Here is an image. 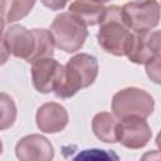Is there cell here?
Segmentation results:
<instances>
[{
  "label": "cell",
  "instance_id": "cell-21",
  "mask_svg": "<svg viewBox=\"0 0 161 161\" xmlns=\"http://www.w3.org/2000/svg\"><path fill=\"white\" fill-rule=\"evenodd\" d=\"M4 24H5V21H4V19L0 16V42L3 40L1 38H3V31H4Z\"/></svg>",
  "mask_w": 161,
  "mask_h": 161
},
{
  "label": "cell",
  "instance_id": "cell-10",
  "mask_svg": "<svg viewBox=\"0 0 161 161\" xmlns=\"http://www.w3.org/2000/svg\"><path fill=\"white\" fill-rule=\"evenodd\" d=\"M3 40L9 54L16 58H23L26 62L35 48V36L33 30H29L23 25L9 26L5 30Z\"/></svg>",
  "mask_w": 161,
  "mask_h": 161
},
{
  "label": "cell",
  "instance_id": "cell-8",
  "mask_svg": "<svg viewBox=\"0 0 161 161\" xmlns=\"http://www.w3.org/2000/svg\"><path fill=\"white\" fill-rule=\"evenodd\" d=\"M63 75V65L53 58L39 59L31 65L34 88L40 93L54 92Z\"/></svg>",
  "mask_w": 161,
  "mask_h": 161
},
{
  "label": "cell",
  "instance_id": "cell-4",
  "mask_svg": "<svg viewBox=\"0 0 161 161\" xmlns=\"http://www.w3.org/2000/svg\"><path fill=\"white\" fill-rule=\"evenodd\" d=\"M155 107L153 98L143 89L130 87L118 91L112 98L113 116L118 119L128 117L147 118Z\"/></svg>",
  "mask_w": 161,
  "mask_h": 161
},
{
  "label": "cell",
  "instance_id": "cell-20",
  "mask_svg": "<svg viewBox=\"0 0 161 161\" xmlns=\"http://www.w3.org/2000/svg\"><path fill=\"white\" fill-rule=\"evenodd\" d=\"M8 58H9V53L6 50V47L4 44V40H1L0 42V65L5 64L6 60H8Z\"/></svg>",
  "mask_w": 161,
  "mask_h": 161
},
{
  "label": "cell",
  "instance_id": "cell-22",
  "mask_svg": "<svg viewBox=\"0 0 161 161\" xmlns=\"http://www.w3.org/2000/svg\"><path fill=\"white\" fill-rule=\"evenodd\" d=\"M3 9H4V1H0V16H1V13H3Z\"/></svg>",
  "mask_w": 161,
  "mask_h": 161
},
{
  "label": "cell",
  "instance_id": "cell-23",
  "mask_svg": "<svg viewBox=\"0 0 161 161\" xmlns=\"http://www.w3.org/2000/svg\"><path fill=\"white\" fill-rule=\"evenodd\" d=\"M1 151H3V143H1V140H0V155H1Z\"/></svg>",
  "mask_w": 161,
  "mask_h": 161
},
{
  "label": "cell",
  "instance_id": "cell-5",
  "mask_svg": "<svg viewBox=\"0 0 161 161\" xmlns=\"http://www.w3.org/2000/svg\"><path fill=\"white\" fill-rule=\"evenodd\" d=\"M122 19L133 33L151 31L158 25L160 5L157 1H131L122 8Z\"/></svg>",
  "mask_w": 161,
  "mask_h": 161
},
{
  "label": "cell",
  "instance_id": "cell-13",
  "mask_svg": "<svg viewBox=\"0 0 161 161\" xmlns=\"http://www.w3.org/2000/svg\"><path fill=\"white\" fill-rule=\"evenodd\" d=\"M116 117L109 112H99L92 119V130L97 138L103 142L113 143L116 141Z\"/></svg>",
  "mask_w": 161,
  "mask_h": 161
},
{
  "label": "cell",
  "instance_id": "cell-2",
  "mask_svg": "<svg viewBox=\"0 0 161 161\" xmlns=\"http://www.w3.org/2000/svg\"><path fill=\"white\" fill-rule=\"evenodd\" d=\"M131 38L132 31L123 23L121 8L117 5L106 8L97 34L101 48L113 55H126Z\"/></svg>",
  "mask_w": 161,
  "mask_h": 161
},
{
  "label": "cell",
  "instance_id": "cell-11",
  "mask_svg": "<svg viewBox=\"0 0 161 161\" xmlns=\"http://www.w3.org/2000/svg\"><path fill=\"white\" fill-rule=\"evenodd\" d=\"M35 119L40 131L47 133H57L65 128L68 123V113L62 104L48 102L38 108Z\"/></svg>",
  "mask_w": 161,
  "mask_h": 161
},
{
  "label": "cell",
  "instance_id": "cell-6",
  "mask_svg": "<svg viewBox=\"0 0 161 161\" xmlns=\"http://www.w3.org/2000/svg\"><path fill=\"white\" fill-rule=\"evenodd\" d=\"M151 136V128L145 118L128 117L121 119V122H117L116 141L127 148L137 150L146 146Z\"/></svg>",
  "mask_w": 161,
  "mask_h": 161
},
{
  "label": "cell",
  "instance_id": "cell-7",
  "mask_svg": "<svg viewBox=\"0 0 161 161\" xmlns=\"http://www.w3.org/2000/svg\"><path fill=\"white\" fill-rule=\"evenodd\" d=\"M126 55L131 62L137 64H146L160 55V33L157 30L132 33Z\"/></svg>",
  "mask_w": 161,
  "mask_h": 161
},
{
  "label": "cell",
  "instance_id": "cell-9",
  "mask_svg": "<svg viewBox=\"0 0 161 161\" xmlns=\"http://www.w3.org/2000/svg\"><path fill=\"white\" fill-rule=\"evenodd\" d=\"M15 153L19 161H52L54 148L48 138L42 135H28L15 146Z\"/></svg>",
  "mask_w": 161,
  "mask_h": 161
},
{
  "label": "cell",
  "instance_id": "cell-18",
  "mask_svg": "<svg viewBox=\"0 0 161 161\" xmlns=\"http://www.w3.org/2000/svg\"><path fill=\"white\" fill-rule=\"evenodd\" d=\"M160 59H161V57L157 55V57H155L153 59H151L150 62L146 63V72H147L148 77L155 83L160 82Z\"/></svg>",
  "mask_w": 161,
  "mask_h": 161
},
{
  "label": "cell",
  "instance_id": "cell-3",
  "mask_svg": "<svg viewBox=\"0 0 161 161\" xmlns=\"http://www.w3.org/2000/svg\"><path fill=\"white\" fill-rule=\"evenodd\" d=\"M50 33L53 35L54 45L65 53L79 50L88 35L87 26L70 13L57 15L52 23Z\"/></svg>",
  "mask_w": 161,
  "mask_h": 161
},
{
  "label": "cell",
  "instance_id": "cell-19",
  "mask_svg": "<svg viewBox=\"0 0 161 161\" xmlns=\"http://www.w3.org/2000/svg\"><path fill=\"white\" fill-rule=\"evenodd\" d=\"M161 156H160V151L158 150H152V151H148L146 152L140 161H160Z\"/></svg>",
  "mask_w": 161,
  "mask_h": 161
},
{
  "label": "cell",
  "instance_id": "cell-12",
  "mask_svg": "<svg viewBox=\"0 0 161 161\" xmlns=\"http://www.w3.org/2000/svg\"><path fill=\"white\" fill-rule=\"evenodd\" d=\"M106 11L103 3L98 1H74L69 5V11L86 26H93L102 21Z\"/></svg>",
  "mask_w": 161,
  "mask_h": 161
},
{
  "label": "cell",
  "instance_id": "cell-17",
  "mask_svg": "<svg viewBox=\"0 0 161 161\" xmlns=\"http://www.w3.org/2000/svg\"><path fill=\"white\" fill-rule=\"evenodd\" d=\"M72 161H119V157L111 150L89 148L80 151Z\"/></svg>",
  "mask_w": 161,
  "mask_h": 161
},
{
  "label": "cell",
  "instance_id": "cell-14",
  "mask_svg": "<svg viewBox=\"0 0 161 161\" xmlns=\"http://www.w3.org/2000/svg\"><path fill=\"white\" fill-rule=\"evenodd\" d=\"M35 36V48L29 58V63H34L39 59L52 58L54 54V40L53 35L47 29H33Z\"/></svg>",
  "mask_w": 161,
  "mask_h": 161
},
{
  "label": "cell",
  "instance_id": "cell-1",
  "mask_svg": "<svg viewBox=\"0 0 161 161\" xmlns=\"http://www.w3.org/2000/svg\"><path fill=\"white\" fill-rule=\"evenodd\" d=\"M98 74V62L93 55L80 53L72 57L63 67L62 79L54 93L59 98H69L79 89L91 86Z\"/></svg>",
  "mask_w": 161,
  "mask_h": 161
},
{
  "label": "cell",
  "instance_id": "cell-15",
  "mask_svg": "<svg viewBox=\"0 0 161 161\" xmlns=\"http://www.w3.org/2000/svg\"><path fill=\"white\" fill-rule=\"evenodd\" d=\"M34 4V1H4L1 18L5 23H14L29 14Z\"/></svg>",
  "mask_w": 161,
  "mask_h": 161
},
{
  "label": "cell",
  "instance_id": "cell-16",
  "mask_svg": "<svg viewBox=\"0 0 161 161\" xmlns=\"http://www.w3.org/2000/svg\"><path fill=\"white\" fill-rule=\"evenodd\" d=\"M16 119V106L6 93H0V130H6Z\"/></svg>",
  "mask_w": 161,
  "mask_h": 161
}]
</instances>
